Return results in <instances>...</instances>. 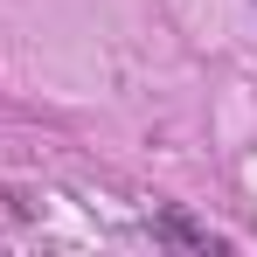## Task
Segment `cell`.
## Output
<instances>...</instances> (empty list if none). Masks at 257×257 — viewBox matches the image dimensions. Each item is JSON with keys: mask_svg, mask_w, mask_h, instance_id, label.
I'll return each instance as SVG.
<instances>
[{"mask_svg": "<svg viewBox=\"0 0 257 257\" xmlns=\"http://www.w3.org/2000/svg\"><path fill=\"white\" fill-rule=\"evenodd\" d=\"M160 236H174V243H195V250H215V236L195 222V215H181V209H167V215H160Z\"/></svg>", "mask_w": 257, "mask_h": 257, "instance_id": "cell-1", "label": "cell"}]
</instances>
